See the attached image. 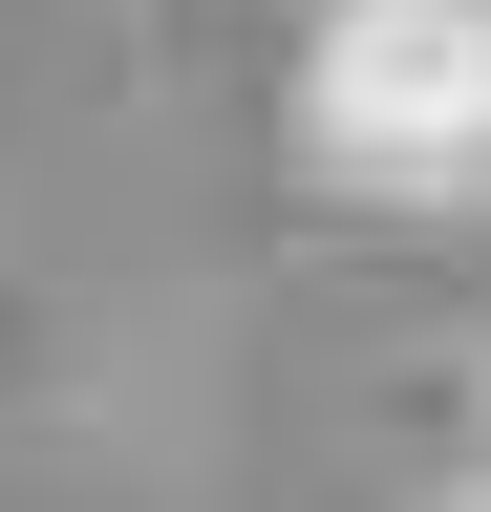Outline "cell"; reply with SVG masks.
<instances>
[{
    "label": "cell",
    "mask_w": 491,
    "mask_h": 512,
    "mask_svg": "<svg viewBox=\"0 0 491 512\" xmlns=\"http://www.w3.org/2000/svg\"><path fill=\"white\" fill-rule=\"evenodd\" d=\"M278 128L342 214H491V0H321Z\"/></svg>",
    "instance_id": "obj_1"
}]
</instances>
